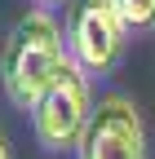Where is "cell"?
I'll list each match as a JSON object with an SVG mask.
<instances>
[{
    "label": "cell",
    "instance_id": "6da1fadb",
    "mask_svg": "<svg viewBox=\"0 0 155 159\" xmlns=\"http://www.w3.org/2000/svg\"><path fill=\"white\" fill-rule=\"evenodd\" d=\"M67 62L62 53V35H58L49 13H27L5 40V53H0V80H5V93L18 106H27L45 93V84L58 75V66Z\"/></svg>",
    "mask_w": 155,
    "mask_h": 159
},
{
    "label": "cell",
    "instance_id": "7a4b0ae2",
    "mask_svg": "<svg viewBox=\"0 0 155 159\" xmlns=\"http://www.w3.org/2000/svg\"><path fill=\"white\" fill-rule=\"evenodd\" d=\"M89 84H84V66L67 57L58 75L45 84V93L31 102V124H35V137L40 146L49 150H67V146H80V133L89 124Z\"/></svg>",
    "mask_w": 155,
    "mask_h": 159
},
{
    "label": "cell",
    "instance_id": "3957f363",
    "mask_svg": "<svg viewBox=\"0 0 155 159\" xmlns=\"http://www.w3.org/2000/svg\"><path fill=\"white\" fill-rule=\"evenodd\" d=\"M124 13L115 0H71L67 9V44L71 57L93 75H106L124 49Z\"/></svg>",
    "mask_w": 155,
    "mask_h": 159
},
{
    "label": "cell",
    "instance_id": "277c9868",
    "mask_svg": "<svg viewBox=\"0 0 155 159\" xmlns=\"http://www.w3.org/2000/svg\"><path fill=\"white\" fill-rule=\"evenodd\" d=\"M75 150H80V159H146V137L133 102H124V97L98 102Z\"/></svg>",
    "mask_w": 155,
    "mask_h": 159
},
{
    "label": "cell",
    "instance_id": "5b68a950",
    "mask_svg": "<svg viewBox=\"0 0 155 159\" xmlns=\"http://www.w3.org/2000/svg\"><path fill=\"white\" fill-rule=\"evenodd\" d=\"M115 5H120L129 31H151L155 27V0H115Z\"/></svg>",
    "mask_w": 155,
    "mask_h": 159
},
{
    "label": "cell",
    "instance_id": "8992f818",
    "mask_svg": "<svg viewBox=\"0 0 155 159\" xmlns=\"http://www.w3.org/2000/svg\"><path fill=\"white\" fill-rule=\"evenodd\" d=\"M0 159H9V146H5V133H0Z\"/></svg>",
    "mask_w": 155,
    "mask_h": 159
},
{
    "label": "cell",
    "instance_id": "52a82bcc",
    "mask_svg": "<svg viewBox=\"0 0 155 159\" xmlns=\"http://www.w3.org/2000/svg\"><path fill=\"white\" fill-rule=\"evenodd\" d=\"M146 159H155V150H146Z\"/></svg>",
    "mask_w": 155,
    "mask_h": 159
},
{
    "label": "cell",
    "instance_id": "ba28073f",
    "mask_svg": "<svg viewBox=\"0 0 155 159\" xmlns=\"http://www.w3.org/2000/svg\"><path fill=\"white\" fill-rule=\"evenodd\" d=\"M40 5H49V0H40Z\"/></svg>",
    "mask_w": 155,
    "mask_h": 159
}]
</instances>
